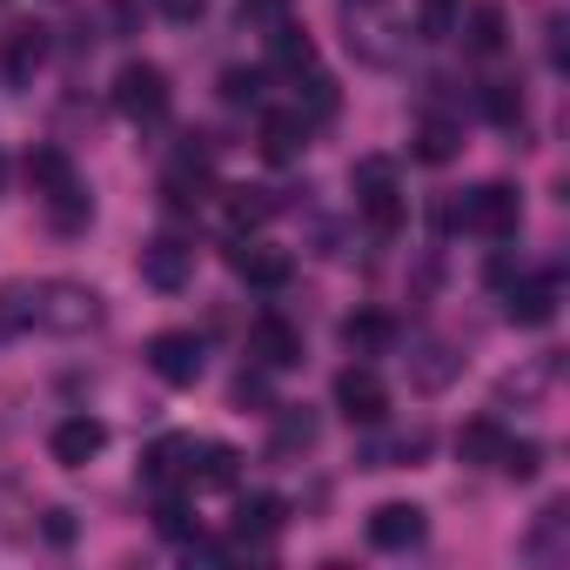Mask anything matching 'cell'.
Masks as SVG:
<instances>
[{"label":"cell","mask_w":570,"mask_h":570,"mask_svg":"<svg viewBox=\"0 0 570 570\" xmlns=\"http://www.w3.org/2000/svg\"><path fill=\"white\" fill-rule=\"evenodd\" d=\"M95 323H101V296L88 282L41 275L0 289V336H88Z\"/></svg>","instance_id":"obj_1"},{"label":"cell","mask_w":570,"mask_h":570,"mask_svg":"<svg viewBox=\"0 0 570 570\" xmlns=\"http://www.w3.org/2000/svg\"><path fill=\"white\" fill-rule=\"evenodd\" d=\"M443 228H470V235H490V242H510L523 228V195L510 181H483L470 195H450L443 208Z\"/></svg>","instance_id":"obj_2"},{"label":"cell","mask_w":570,"mask_h":570,"mask_svg":"<svg viewBox=\"0 0 570 570\" xmlns=\"http://www.w3.org/2000/svg\"><path fill=\"white\" fill-rule=\"evenodd\" d=\"M350 188H356V208H363V222H370L376 235H396V228H403L410 202H403V188H396V161H390V155H363L356 175H350Z\"/></svg>","instance_id":"obj_3"},{"label":"cell","mask_w":570,"mask_h":570,"mask_svg":"<svg viewBox=\"0 0 570 570\" xmlns=\"http://www.w3.org/2000/svg\"><path fill=\"white\" fill-rule=\"evenodd\" d=\"M115 108L135 121V128H155L161 115H168V75L155 68V61H121V75H115Z\"/></svg>","instance_id":"obj_4"},{"label":"cell","mask_w":570,"mask_h":570,"mask_svg":"<svg viewBox=\"0 0 570 570\" xmlns=\"http://www.w3.org/2000/svg\"><path fill=\"white\" fill-rule=\"evenodd\" d=\"M48 55H55V35L41 28V21H14L8 35H0V88H35V75L48 68Z\"/></svg>","instance_id":"obj_5"},{"label":"cell","mask_w":570,"mask_h":570,"mask_svg":"<svg viewBox=\"0 0 570 570\" xmlns=\"http://www.w3.org/2000/svg\"><path fill=\"white\" fill-rule=\"evenodd\" d=\"M148 370H155L168 390H195L202 370H208V343H202L195 330H161V336H148Z\"/></svg>","instance_id":"obj_6"},{"label":"cell","mask_w":570,"mask_h":570,"mask_svg":"<svg viewBox=\"0 0 570 570\" xmlns=\"http://www.w3.org/2000/svg\"><path fill=\"white\" fill-rule=\"evenodd\" d=\"M208 135H188V148L175 155V168L161 175V202L175 208V215H195L202 202H208V188H215V175H208Z\"/></svg>","instance_id":"obj_7"},{"label":"cell","mask_w":570,"mask_h":570,"mask_svg":"<svg viewBox=\"0 0 570 570\" xmlns=\"http://www.w3.org/2000/svg\"><path fill=\"white\" fill-rule=\"evenodd\" d=\"M303 330L289 323V316H275V309H262L255 323H248V363H262L268 376H282V370H303Z\"/></svg>","instance_id":"obj_8"},{"label":"cell","mask_w":570,"mask_h":570,"mask_svg":"<svg viewBox=\"0 0 570 570\" xmlns=\"http://www.w3.org/2000/svg\"><path fill=\"white\" fill-rule=\"evenodd\" d=\"M336 410H343L356 430H383V423H390V390H383V376H376L370 363H350V370L336 376Z\"/></svg>","instance_id":"obj_9"},{"label":"cell","mask_w":570,"mask_h":570,"mask_svg":"<svg viewBox=\"0 0 570 570\" xmlns=\"http://www.w3.org/2000/svg\"><path fill=\"white\" fill-rule=\"evenodd\" d=\"M141 282H148V289H161V296L188 289V282H195V242L188 235H155L141 248Z\"/></svg>","instance_id":"obj_10"},{"label":"cell","mask_w":570,"mask_h":570,"mask_svg":"<svg viewBox=\"0 0 570 570\" xmlns=\"http://www.w3.org/2000/svg\"><path fill=\"white\" fill-rule=\"evenodd\" d=\"M255 148H262V161L289 168V161L309 155V121H303L296 108H262V121H255Z\"/></svg>","instance_id":"obj_11"},{"label":"cell","mask_w":570,"mask_h":570,"mask_svg":"<svg viewBox=\"0 0 570 570\" xmlns=\"http://www.w3.org/2000/svg\"><path fill=\"white\" fill-rule=\"evenodd\" d=\"M557 268H543V275H530V282H503V316L517 323V330H543V323H557Z\"/></svg>","instance_id":"obj_12"},{"label":"cell","mask_w":570,"mask_h":570,"mask_svg":"<svg viewBox=\"0 0 570 570\" xmlns=\"http://www.w3.org/2000/svg\"><path fill=\"white\" fill-rule=\"evenodd\" d=\"M101 450H108V423H101V416H68V423H55V436H48V456H55L61 470H88Z\"/></svg>","instance_id":"obj_13"},{"label":"cell","mask_w":570,"mask_h":570,"mask_svg":"<svg viewBox=\"0 0 570 570\" xmlns=\"http://www.w3.org/2000/svg\"><path fill=\"white\" fill-rule=\"evenodd\" d=\"M268 416H275V436H268V456H275V463H289V456H309V450H316L323 416H316L309 403H275Z\"/></svg>","instance_id":"obj_14"},{"label":"cell","mask_w":570,"mask_h":570,"mask_svg":"<svg viewBox=\"0 0 570 570\" xmlns=\"http://www.w3.org/2000/svg\"><path fill=\"white\" fill-rule=\"evenodd\" d=\"M228 262H235V275L248 282V289H282V282L296 275V255L289 248H268V242H235Z\"/></svg>","instance_id":"obj_15"},{"label":"cell","mask_w":570,"mask_h":570,"mask_svg":"<svg viewBox=\"0 0 570 570\" xmlns=\"http://www.w3.org/2000/svg\"><path fill=\"white\" fill-rule=\"evenodd\" d=\"M188 463H195V436H161L141 450V483L148 490H188Z\"/></svg>","instance_id":"obj_16"},{"label":"cell","mask_w":570,"mask_h":570,"mask_svg":"<svg viewBox=\"0 0 570 570\" xmlns=\"http://www.w3.org/2000/svg\"><path fill=\"white\" fill-rule=\"evenodd\" d=\"M430 537V517L416 503H376L370 510V543L376 550H416Z\"/></svg>","instance_id":"obj_17"},{"label":"cell","mask_w":570,"mask_h":570,"mask_svg":"<svg viewBox=\"0 0 570 570\" xmlns=\"http://www.w3.org/2000/svg\"><path fill=\"white\" fill-rule=\"evenodd\" d=\"M21 175H28L35 202H48V195H61L68 181H81V175H75V155H68L61 141H35V148H28V161H21Z\"/></svg>","instance_id":"obj_18"},{"label":"cell","mask_w":570,"mask_h":570,"mask_svg":"<svg viewBox=\"0 0 570 570\" xmlns=\"http://www.w3.org/2000/svg\"><path fill=\"white\" fill-rule=\"evenodd\" d=\"M262 41H268V75H289V81H296V75L316 68V41H309V28H296V21H275Z\"/></svg>","instance_id":"obj_19"},{"label":"cell","mask_w":570,"mask_h":570,"mask_svg":"<svg viewBox=\"0 0 570 570\" xmlns=\"http://www.w3.org/2000/svg\"><path fill=\"white\" fill-rule=\"evenodd\" d=\"M410 155L430 161V168L456 161V155H463V121H456V115H423V121L410 128Z\"/></svg>","instance_id":"obj_20"},{"label":"cell","mask_w":570,"mask_h":570,"mask_svg":"<svg viewBox=\"0 0 570 570\" xmlns=\"http://www.w3.org/2000/svg\"><path fill=\"white\" fill-rule=\"evenodd\" d=\"M456 35H463V48H470L476 61H490V55H503V41H510V21H503V8H497V0H476V8L456 21Z\"/></svg>","instance_id":"obj_21"},{"label":"cell","mask_w":570,"mask_h":570,"mask_svg":"<svg viewBox=\"0 0 570 570\" xmlns=\"http://www.w3.org/2000/svg\"><path fill=\"white\" fill-rule=\"evenodd\" d=\"M396 316L390 309H356V316H343V343L356 350V356H383V350H396Z\"/></svg>","instance_id":"obj_22"},{"label":"cell","mask_w":570,"mask_h":570,"mask_svg":"<svg viewBox=\"0 0 570 570\" xmlns=\"http://www.w3.org/2000/svg\"><path fill=\"white\" fill-rule=\"evenodd\" d=\"M456 376H463V356H456L450 343H416V356H410V383H416L423 396L450 390Z\"/></svg>","instance_id":"obj_23"},{"label":"cell","mask_w":570,"mask_h":570,"mask_svg":"<svg viewBox=\"0 0 570 570\" xmlns=\"http://www.w3.org/2000/svg\"><path fill=\"white\" fill-rule=\"evenodd\" d=\"M242 476V456L228 443H195V463H188V490H235Z\"/></svg>","instance_id":"obj_24"},{"label":"cell","mask_w":570,"mask_h":570,"mask_svg":"<svg viewBox=\"0 0 570 570\" xmlns=\"http://www.w3.org/2000/svg\"><path fill=\"white\" fill-rule=\"evenodd\" d=\"M282 523H289V503H282V497H242V510H235V537L242 543H268Z\"/></svg>","instance_id":"obj_25"},{"label":"cell","mask_w":570,"mask_h":570,"mask_svg":"<svg viewBox=\"0 0 570 570\" xmlns=\"http://www.w3.org/2000/svg\"><path fill=\"white\" fill-rule=\"evenodd\" d=\"M41 208H48V228H55V235H88V222H95V195H88L81 181H68V188L48 195Z\"/></svg>","instance_id":"obj_26"},{"label":"cell","mask_w":570,"mask_h":570,"mask_svg":"<svg viewBox=\"0 0 570 570\" xmlns=\"http://www.w3.org/2000/svg\"><path fill=\"white\" fill-rule=\"evenodd\" d=\"M503 443H510V436H503V423H497V416H476V423H463V430H456V456H463V463H476V470H497Z\"/></svg>","instance_id":"obj_27"},{"label":"cell","mask_w":570,"mask_h":570,"mask_svg":"<svg viewBox=\"0 0 570 570\" xmlns=\"http://www.w3.org/2000/svg\"><path fill=\"white\" fill-rule=\"evenodd\" d=\"M430 456V430H410V436H383V443H363V470H416Z\"/></svg>","instance_id":"obj_28"},{"label":"cell","mask_w":570,"mask_h":570,"mask_svg":"<svg viewBox=\"0 0 570 570\" xmlns=\"http://www.w3.org/2000/svg\"><path fill=\"white\" fill-rule=\"evenodd\" d=\"M336 101H343V95H336V81H330L323 68L296 75V115H303L309 128H316V121H330V115H336Z\"/></svg>","instance_id":"obj_29"},{"label":"cell","mask_w":570,"mask_h":570,"mask_svg":"<svg viewBox=\"0 0 570 570\" xmlns=\"http://www.w3.org/2000/svg\"><path fill=\"white\" fill-rule=\"evenodd\" d=\"M275 208H282L275 188H228V228H235V235H242V228H262Z\"/></svg>","instance_id":"obj_30"},{"label":"cell","mask_w":570,"mask_h":570,"mask_svg":"<svg viewBox=\"0 0 570 570\" xmlns=\"http://www.w3.org/2000/svg\"><path fill=\"white\" fill-rule=\"evenodd\" d=\"M476 108H483L497 128H523V88H517V81H483V88H476Z\"/></svg>","instance_id":"obj_31"},{"label":"cell","mask_w":570,"mask_h":570,"mask_svg":"<svg viewBox=\"0 0 570 570\" xmlns=\"http://www.w3.org/2000/svg\"><path fill=\"white\" fill-rule=\"evenodd\" d=\"M155 530H161V537H175V543H195V537H202V517L188 510V497L161 490V503H155Z\"/></svg>","instance_id":"obj_32"},{"label":"cell","mask_w":570,"mask_h":570,"mask_svg":"<svg viewBox=\"0 0 570 570\" xmlns=\"http://www.w3.org/2000/svg\"><path fill=\"white\" fill-rule=\"evenodd\" d=\"M215 88H222V101H228V108H255V101H262V88H268V68H222V81H215Z\"/></svg>","instance_id":"obj_33"},{"label":"cell","mask_w":570,"mask_h":570,"mask_svg":"<svg viewBox=\"0 0 570 570\" xmlns=\"http://www.w3.org/2000/svg\"><path fill=\"white\" fill-rule=\"evenodd\" d=\"M550 376H557V356H543V363H530L523 376H503V390H497V396H517V403H537V396L550 390Z\"/></svg>","instance_id":"obj_34"},{"label":"cell","mask_w":570,"mask_h":570,"mask_svg":"<svg viewBox=\"0 0 570 570\" xmlns=\"http://www.w3.org/2000/svg\"><path fill=\"white\" fill-rule=\"evenodd\" d=\"M416 35L423 41H450L456 35V0H416Z\"/></svg>","instance_id":"obj_35"},{"label":"cell","mask_w":570,"mask_h":570,"mask_svg":"<svg viewBox=\"0 0 570 570\" xmlns=\"http://www.w3.org/2000/svg\"><path fill=\"white\" fill-rule=\"evenodd\" d=\"M497 470H503V476H517V483H530V476L543 470V443H517V436H510V443H503V456H497Z\"/></svg>","instance_id":"obj_36"},{"label":"cell","mask_w":570,"mask_h":570,"mask_svg":"<svg viewBox=\"0 0 570 570\" xmlns=\"http://www.w3.org/2000/svg\"><path fill=\"white\" fill-rule=\"evenodd\" d=\"M235 403H242V410H275V390H268V370H262V363H248V370L235 376Z\"/></svg>","instance_id":"obj_37"},{"label":"cell","mask_w":570,"mask_h":570,"mask_svg":"<svg viewBox=\"0 0 570 570\" xmlns=\"http://www.w3.org/2000/svg\"><path fill=\"white\" fill-rule=\"evenodd\" d=\"M289 8H296V0H242V28H275V21H289Z\"/></svg>","instance_id":"obj_38"},{"label":"cell","mask_w":570,"mask_h":570,"mask_svg":"<svg viewBox=\"0 0 570 570\" xmlns=\"http://www.w3.org/2000/svg\"><path fill=\"white\" fill-rule=\"evenodd\" d=\"M108 35H115V41L141 35V0H108Z\"/></svg>","instance_id":"obj_39"},{"label":"cell","mask_w":570,"mask_h":570,"mask_svg":"<svg viewBox=\"0 0 570 570\" xmlns=\"http://www.w3.org/2000/svg\"><path fill=\"white\" fill-rule=\"evenodd\" d=\"M41 537H48L55 550H68V543H75V510H48V523H41Z\"/></svg>","instance_id":"obj_40"},{"label":"cell","mask_w":570,"mask_h":570,"mask_svg":"<svg viewBox=\"0 0 570 570\" xmlns=\"http://www.w3.org/2000/svg\"><path fill=\"white\" fill-rule=\"evenodd\" d=\"M155 8H161L168 21H181V28H195V21L208 14V0H155Z\"/></svg>","instance_id":"obj_41"},{"label":"cell","mask_w":570,"mask_h":570,"mask_svg":"<svg viewBox=\"0 0 570 570\" xmlns=\"http://www.w3.org/2000/svg\"><path fill=\"white\" fill-rule=\"evenodd\" d=\"M0 195H8V155H0Z\"/></svg>","instance_id":"obj_42"}]
</instances>
